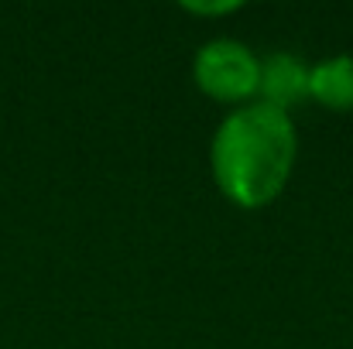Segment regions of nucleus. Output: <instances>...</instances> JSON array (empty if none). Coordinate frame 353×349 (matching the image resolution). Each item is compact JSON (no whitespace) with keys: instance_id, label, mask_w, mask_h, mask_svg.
Wrapping results in <instances>:
<instances>
[{"instance_id":"f257e3e1","label":"nucleus","mask_w":353,"mask_h":349,"mask_svg":"<svg viewBox=\"0 0 353 349\" xmlns=\"http://www.w3.org/2000/svg\"><path fill=\"white\" fill-rule=\"evenodd\" d=\"M299 137L292 114L261 100L223 116L210 144V171L216 189L236 209H264L295 171Z\"/></svg>"},{"instance_id":"f03ea898","label":"nucleus","mask_w":353,"mask_h":349,"mask_svg":"<svg viewBox=\"0 0 353 349\" xmlns=\"http://www.w3.org/2000/svg\"><path fill=\"white\" fill-rule=\"evenodd\" d=\"M192 79L203 96L216 103L243 107L254 103L257 83H261V59L234 38H213L206 41L192 59Z\"/></svg>"},{"instance_id":"7ed1b4c3","label":"nucleus","mask_w":353,"mask_h":349,"mask_svg":"<svg viewBox=\"0 0 353 349\" xmlns=\"http://www.w3.org/2000/svg\"><path fill=\"white\" fill-rule=\"evenodd\" d=\"M257 96L261 103L292 114L299 103L309 100V65L292 52H271L268 59H261Z\"/></svg>"},{"instance_id":"20e7f679","label":"nucleus","mask_w":353,"mask_h":349,"mask_svg":"<svg viewBox=\"0 0 353 349\" xmlns=\"http://www.w3.org/2000/svg\"><path fill=\"white\" fill-rule=\"evenodd\" d=\"M309 100L333 114H353V55H333L309 69Z\"/></svg>"},{"instance_id":"39448f33","label":"nucleus","mask_w":353,"mask_h":349,"mask_svg":"<svg viewBox=\"0 0 353 349\" xmlns=\"http://www.w3.org/2000/svg\"><path fill=\"white\" fill-rule=\"evenodd\" d=\"M185 14H199V17H223V14H236L240 10V0L230 3H182Z\"/></svg>"}]
</instances>
